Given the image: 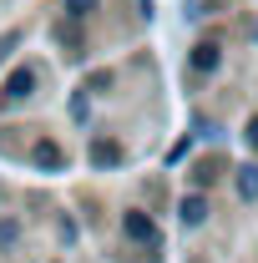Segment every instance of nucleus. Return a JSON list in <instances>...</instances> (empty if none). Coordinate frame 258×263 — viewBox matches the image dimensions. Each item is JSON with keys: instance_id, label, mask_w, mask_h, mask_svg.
I'll list each match as a JSON object with an SVG mask.
<instances>
[{"instance_id": "6e6552de", "label": "nucleus", "mask_w": 258, "mask_h": 263, "mask_svg": "<svg viewBox=\"0 0 258 263\" xmlns=\"http://www.w3.org/2000/svg\"><path fill=\"white\" fill-rule=\"evenodd\" d=\"M91 10H97V0H66V15H71V21H86Z\"/></svg>"}, {"instance_id": "0eeeda50", "label": "nucleus", "mask_w": 258, "mask_h": 263, "mask_svg": "<svg viewBox=\"0 0 258 263\" xmlns=\"http://www.w3.org/2000/svg\"><path fill=\"white\" fill-rule=\"evenodd\" d=\"M238 193H243V197H258V167H243V172H238Z\"/></svg>"}, {"instance_id": "9b49d317", "label": "nucleus", "mask_w": 258, "mask_h": 263, "mask_svg": "<svg viewBox=\"0 0 258 263\" xmlns=\"http://www.w3.org/2000/svg\"><path fill=\"white\" fill-rule=\"evenodd\" d=\"M10 46H15V35H10V41H0V61H5V51H10Z\"/></svg>"}, {"instance_id": "9d476101", "label": "nucleus", "mask_w": 258, "mask_h": 263, "mask_svg": "<svg viewBox=\"0 0 258 263\" xmlns=\"http://www.w3.org/2000/svg\"><path fill=\"white\" fill-rule=\"evenodd\" d=\"M248 142H253V147H258V117H253V122H248Z\"/></svg>"}, {"instance_id": "1a4fd4ad", "label": "nucleus", "mask_w": 258, "mask_h": 263, "mask_svg": "<svg viewBox=\"0 0 258 263\" xmlns=\"http://www.w3.org/2000/svg\"><path fill=\"white\" fill-rule=\"evenodd\" d=\"M86 111H91V106H86V91H76V97H71V117L86 122Z\"/></svg>"}, {"instance_id": "20e7f679", "label": "nucleus", "mask_w": 258, "mask_h": 263, "mask_svg": "<svg viewBox=\"0 0 258 263\" xmlns=\"http://www.w3.org/2000/svg\"><path fill=\"white\" fill-rule=\"evenodd\" d=\"M91 162H97V167L122 162V147H117V142H91Z\"/></svg>"}, {"instance_id": "f03ea898", "label": "nucleus", "mask_w": 258, "mask_h": 263, "mask_svg": "<svg viewBox=\"0 0 258 263\" xmlns=\"http://www.w3.org/2000/svg\"><path fill=\"white\" fill-rule=\"evenodd\" d=\"M31 91H35V76H31V71H15V76L5 81V91H0V97H5V101H26Z\"/></svg>"}, {"instance_id": "423d86ee", "label": "nucleus", "mask_w": 258, "mask_h": 263, "mask_svg": "<svg viewBox=\"0 0 258 263\" xmlns=\"http://www.w3.org/2000/svg\"><path fill=\"white\" fill-rule=\"evenodd\" d=\"M208 218V202L202 197H182V223H202Z\"/></svg>"}, {"instance_id": "7ed1b4c3", "label": "nucleus", "mask_w": 258, "mask_h": 263, "mask_svg": "<svg viewBox=\"0 0 258 263\" xmlns=\"http://www.w3.org/2000/svg\"><path fill=\"white\" fill-rule=\"evenodd\" d=\"M31 162H35V167H46V172H56L66 157H61V147H56V142H35V147H31Z\"/></svg>"}, {"instance_id": "39448f33", "label": "nucleus", "mask_w": 258, "mask_h": 263, "mask_svg": "<svg viewBox=\"0 0 258 263\" xmlns=\"http://www.w3.org/2000/svg\"><path fill=\"white\" fill-rule=\"evenodd\" d=\"M193 66H197V71H213V66H218V46H213V41H202V46L193 51Z\"/></svg>"}, {"instance_id": "f257e3e1", "label": "nucleus", "mask_w": 258, "mask_h": 263, "mask_svg": "<svg viewBox=\"0 0 258 263\" xmlns=\"http://www.w3.org/2000/svg\"><path fill=\"white\" fill-rule=\"evenodd\" d=\"M122 228H127L132 243H157V228H152V218H142V213H127V218H122Z\"/></svg>"}]
</instances>
